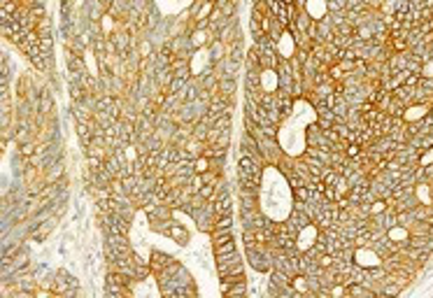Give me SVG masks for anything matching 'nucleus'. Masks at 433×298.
<instances>
[{
	"label": "nucleus",
	"instance_id": "obj_1",
	"mask_svg": "<svg viewBox=\"0 0 433 298\" xmlns=\"http://www.w3.org/2000/svg\"><path fill=\"white\" fill-rule=\"evenodd\" d=\"M245 259L256 273H270L273 270V254H270L268 247H264V249H245Z\"/></svg>",
	"mask_w": 433,
	"mask_h": 298
},
{
	"label": "nucleus",
	"instance_id": "obj_2",
	"mask_svg": "<svg viewBox=\"0 0 433 298\" xmlns=\"http://www.w3.org/2000/svg\"><path fill=\"white\" fill-rule=\"evenodd\" d=\"M177 259L175 256H170V254H166V252H161V249H154L151 252V256H149V266H151V270L159 275V273H163L166 268H170L172 263H175Z\"/></svg>",
	"mask_w": 433,
	"mask_h": 298
},
{
	"label": "nucleus",
	"instance_id": "obj_3",
	"mask_svg": "<svg viewBox=\"0 0 433 298\" xmlns=\"http://www.w3.org/2000/svg\"><path fill=\"white\" fill-rule=\"evenodd\" d=\"M166 238H170L172 242H177V245H187L189 242V231L182 226V224H177V222H172L170 224V228L166 231Z\"/></svg>",
	"mask_w": 433,
	"mask_h": 298
},
{
	"label": "nucleus",
	"instance_id": "obj_4",
	"mask_svg": "<svg viewBox=\"0 0 433 298\" xmlns=\"http://www.w3.org/2000/svg\"><path fill=\"white\" fill-rule=\"evenodd\" d=\"M222 294L224 296H245L247 294V282H235V284L222 282Z\"/></svg>",
	"mask_w": 433,
	"mask_h": 298
},
{
	"label": "nucleus",
	"instance_id": "obj_5",
	"mask_svg": "<svg viewBox=\"0 0 433 298\" xmlns=\"http://www.w3.org/2000/svg\"><path fill=\"white\" fill-rule=\"evenodd\" d=\"M35 33H38L40 37H54V26H52V19H49V17H44V19H40V21H38V26H35Z\"/></svg>",
	"mask_w": 433,
	"mask_h": 298
}]
</instances>
